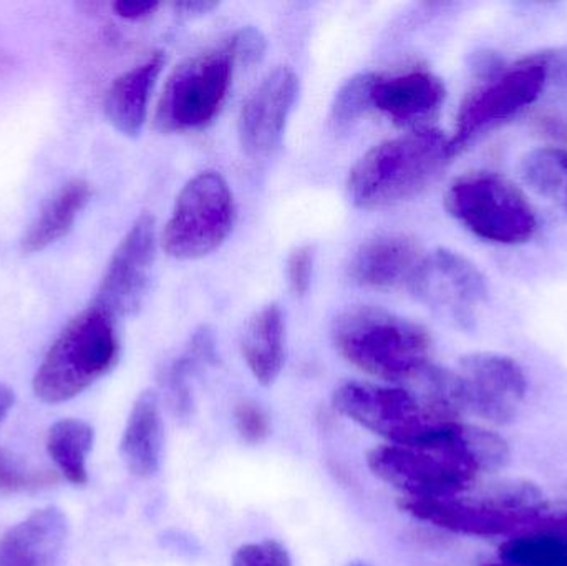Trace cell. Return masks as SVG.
Returning <instances> with one entry per match:
<instances>
[{
  "instance_id": "4316f807",
  "label": "cell",
  "mask_w": 567,
  "mask_h": 566,
  "mask_svg": "<svg viewBox=\"0 0 567 566\" xmlns=\"http://www.w3.org/2000/svg\"><path fill=\"white\" fill-rule=\"evenodd\" d=\"M236 431L239 438L249 445H259L271 434V422L261 405L252 401L236 404L233 411Z\"/></svg>"
},
{
  "instance_id": "ac0fdd59",
  "label": "cell",
  "mask_w": 567,
  "mask_h": 566,
  "mask_svg": "<svg viewBox=\"0 0 567 566\" xmlns=\"http://www.w3.org/2000/svg\"><path fill=\"white\" fill-rule=\"evenodd\" d=\"M163 442L162 405L156 391L148 389L136 398L120 442V454L130 474L152 478L162 465Z\"/></svg>"
},
{
  "instance_id": "d4e9b609",
  "label": "cell",
  "mask_w": 567,
  "mask_h": 566,
  "mask_svg": "<svg viewBox=\"0 0 567 566\" xmlns=\"http://www.w3.org/2000/svg\"><path fill=\"white\" fill-rule=\"evenodd\" d=\"M375 79V73H357L340 86L330 106V125L336 132H347L365 115L372 106Z\"/></svg>"
},
{
  "instance_id": "5b68a950",
  "label": "cell",
  "mask_w": 567,
  "mask_h": 566,
  "mask_svg": "<svg viewBox=\"0 0 567 566\" xmlns=\"http://www.w3.org/2000/svg\"><path fill=\"white\" fill-rule=\"evenodd\" d=\"M120 338L115 316L90 305L73 316L33 375V394L43 404H63L115 369Z\"/></svg>"
},
{
  "instance_id": "8992f818",
  "label": "cell",
  "mask_w": 567,
  "mask_h": 566,
  "mask_svg": "<svg viewBox=\"0 0 567 566\" xmlns=\"http://www.w3.org/2000/svg\"><path fill=\"white\" fill-rule=\"evenodd\" d=\"M445 208L466 231L496 245H525L538 229L526 196L496 173H468L456 178L446 189Z\"/></svg>"
},
{
  "instance_id": "836d02e7",
  "label": "cell",
  "mask_w": 567,
  "mask_h": 566,
  "mask_svg": "<svg viewBox=\"0 0 567 566\" xmlns=\"http://www.w3.org/2000/svg\"><path fill=\"white\" fill-rule=\"evenodd\" d=\"M482 566H515V565L505 564V562H503V564H485Z\"/></svg>"
},
{
  "instance_id": "8fae6325",
  "label": "cell",
  "mask_w": 567,
  "mask_h": 566,
  "mask_svg": "<svg viewBox=\"0 0 567 566\" xmlns=\"http://www.w3.org/2000/svg\"><path fill=\"white\" fill-rule=\"evenodd\" d=\"M456 375L465 411L493 424L515 421L528 394V379L515 359L496 352H473L460 359Z\"/></svg>"
},
{
  "instance_id": "ffe728a7",
  "label": "cell",
  "mask_w": 567,
  "mask_h": 566,
  "mask_svg": "<svg viewBox=\"0 0 567 566\" xmlns=\"http://www.w3.org/2000/svg\"><path fill=\"white\" fill-rule=\"evenodd\" d=\"M241 352L259 384L271 388L278 381L286 362V319L278 302H269L249 319Z\"/></svg>"
},
{
  "instance_id": "4fadbf2b",
  "label": "cell",
  "mask_w": 567,
  "mask_h": 566,
  "mask_svg": "<svg viewBox=\"0 0 567 566\" xmlns=\"http://www.w3.org/2000/svg\"><path fill=\"white\" fill-rule=\"evenodd\" d=\"M399 505L400 511L416 521L468 537H512L525 531L533 517V514L509 511L493 497H402Z\"/></svg>"
},
{
  "instance_id": "6da1fadb",
  "label": "cell",
  "mask_w": 567,
  "mask_h": 566,
  "mask_svg": "<svg viewBox=\"0 0 567 566\" xmlns=\"http://www.w3.org/2000/svg\"><path fill=\"white\" fill-rule=\"evenodd\" d=\"M489 438L485 429L460 422L449 434L422 445L383 444L367 454L370 472L405 498L453 497L486 472Z\"/></svg>"
},
{
  "instance_id": "ba28073f",
  "label": "cell",
  "mask_w": 567,
  "mask_h": 566,
  "mask_svg": "<svg viewBox=\"0 0 567 566\" xmlns=\"http://www.w3.org/2000/svg\"><path fill=\"white\" fill-rule=\"evenodd\" d=\"M235 63L226 47L179 63L159 96L155 128L168 135L193 132L212 123L231 89Z\"/></svg>"
},
{
  "instance_id": "d6a6232c",
  "label": "cell",
  "mask_w": 567,
  "mask_h": 566,
  "mask_svg": "<svg viewBox=\"0 0 567 566\" xmlns=\"http://www.w3.org/2000/svg\"><path fill=\"white\" fill-rule=\"evenodd\" d=\"M13 402H16V398H13L12 389L0 382V425L3 424L7 415L12 411Z\"/></svg>"
},
{
  "instance_id": "30bf717a",
  "label": "cell",
  "mask_w": 567,
  "mask_h": 566,
  "mask_svg": "<svg viewBox=\"0 0 567 566\" xmlns=\"http://www.w3.org/2000/svg\"><path fill=\"white\" fill-rule=\"evenodd\" d=\"M409 289L422 305L460 328H470L489 298L483 272L450 249L423 256Z\"/></svg>"
},
{
  "instance_id": "cb8c5ba5",
  "label": "cell",
  "mask_w": 567,
  "mask_h": 566,
  "mask_svg": "<svg viewBox=\"0 0 567 566\" xmlns=\"http://www.w3.org/2000/svg\"><path fill=\"white\" fill-rule=\"evenodd\" d=\"M499 557L515 566H567V535L529 528L512 535L499 547Z\"/></svg>"
},
{
  "instance_id": "7c38bea8",
  "label": "cell",
  "mask_w": 567,
  "mask_h": 566,
  "mask_svg": "<svg viewBox=\"0 0 567 566\" xmlns=\"http://www.w3.org/2000/svg\"><path fill=\"white\" fill-rule=\"evenodd\" d=\"M156 251L155 218L138 216L110 258L93 305L116 319L142 308L152 279Z\"/></svg>"
},
{
  "instance_id": "83f0119b",
  "label": "cell",
  "mask_w": 567,
  "mask_h": 566,
  "mask_svg": "<svg viewBox=\"0 0 567 566\" xmlns=\"http://www.w3.org/2000/svg\"><path fill=\"white\" fill-rule=\"evenodd\" d=\"M231 566H292V558L278 541L252 542L236 550Z\"/></svg>"
},
{
  "instance_id": "9a60e30c",
  "label": "cell",
  "mask_w": 567,
  "mask_h": 566,
  "mask_svg": "<svg viewBox=\"0 0 567 566\" xmlns=\"http://www.w3.org/2000/svg\"><path fill=\"white\" fill-rule=\"evenodd\" d=\"M425 253L415 239L400 233H386L367 239L350 259L349 276L362 288H409Z\"/></svg>"
},
{
  "instance_id": "484cf974",
  "label": "cell",
  "mask_w": 567,
  "mask_h": 566,
  "mask_svg": "<svg viewBox=\"0 0 567 566\" xmlns=\"http://www.w3.org/2000/svg\"><path fill=\"white\" fill-rule=\"evenodd\" d=\"M56 481L59 477L55 472L25 471L10 455L0 451V491L10 492V494L37 491V488L49 487Z\"/></svg>"
},
{
  "instance_id": "d6986e66",
  "label": "cell",
  "mask_w": 567,
  "mask_h": 566,
  "mask_svg": "<svg viewBox=\"0 0 567 566\" xmlns=\"http://www.w3.org/2000/svg\"><path fill=\"white\" fill-rule=\"evenodd\" d=\"M163 65L165 55L162 52L153 53L110 85L105 96V115L122 135L135 138L142 132L148 115L150 96Z\"/></svg>"
},
{
  "instance_id": "f1b7e54d",
  "label": "cell",
  "mask_w": 567,
  "mask_h": 566,
  "mask_svg": "<svg viewBox=\"0 0 567 566\" xmlns=\"http://www.w3.org/2000/svg\"><path fill=\"white\" fill-rule=\"evenodd\" d=\"M313 265H316V246L300 245L290 251L286 263L287 282L290 291L297 298H302L309 292L312 285Z\"/></svg>"
},
{
  "instance_id": "9c48e42d",
  "label": "cell",
  "mask_w": 567,
  "mask_h": 566,
  "mask_svg": "<svg viewBox=\"0 0 567 566\" xmlns=\"http://www.w3.org/2000/svg\"><path fill=\"white\" fill-rule=\"evenodd\" d=\"M546 80L548 63L543 59L525 60L489 75L460 106L455 135L450 138L453 153L456 155L486 130L533 105L545 90Z\"/></svg>"
},
{
  "instance_id": "52a82bcc",
  "label": "cell",
  "mask_w": 567,
  "mask_h": 566,
  "mask_svg": "<svg viewBox=\"0 0 567 566\" xmlns=\"http://www.w3.org/2000/svg\"><path fill=\"white\" fill-rule=\"evenodd\" d=\"M235 223V199L228 182L216 172L189 179L166 223L162 246L179 261L212 255L228 238Z\"/></svg>"
},
{
  "instance_id": "1f68e13d",
  "label": "cell",
  "mask_w": 567,
  "mask_h": 566,
  "mask_svg": "<svg viewBox=\"0 0 567 566\" xmlns=\"http://www.w3.org/2000/svg\"><path fill=\"white\" fill-rule=\"evenodd\" d=\"M216 7L218 3L208 2V0H183V2L175 3V9L185 16H203V13L212 12Z\"/></svg>"
},
{
  "instance_id": "7402d4cb",
  "label": "cell",
  "mask_w": 567,
  "mask_h": 566,
  "mask_svg": "<svg viewBox=\"0 0 567 566\" xmlns=\"http://www.w3.org/2000/svg\"><path fill=\"white\" fill-rule=\"evenodd\" d=\"M95 432L79 419L55 422L47 434V452L60 475L75 487L89 484L86 459L93 449Z\"/></svg>"
},
{
  "instance_id": "e0dca14e",
  "label": "cell",
  "mask_w": 567,
  "mask_h": 566,
  "mask_svg": "<svg viewBox=\"0 0 567 566\" xmlns=\"http://www.w3.org/2000/svg\"><path fill=\"white\" fill-rule=\"evenodd\" d=\"M66 517L56 507L40 508L0 537V566H50L66 538Z\"/></svg>"
},
{
  "instance_id": "603a6c76",
  "label": "cell",
  "mask_w": 567,
  "mask_h": 566,
  "mask_svg": "<svg viewBox=\"0 0 567 566\" xmlns=\"http://www.w3.org/2000/svg\"><path fill=\"white\" fill-rule=\"evenodd\" d=\"M523 182L567 216V150L539 146L519 163Z\"/></svg>"
},
{
  "instance_id": "7a4b0ae2",
  "label": "cell",
  "mask_w": 567,
  "mask_h": 566,
  "mask_svg": "<svg viewBox=\"0 0 567 566\" xmlns=\"http://www.w3.org/2000/svg\"><path fill=\"white\" fill-rule=\"evenodd\" d=\"M453 156L452 142L436 128L413 130L379 143L350 169V202L360 209L406 202L435 183Z\"/></svg>"
},
{
  "instance_id": "44dd1931",
  "label": "cell",
  "mask_w": 567,
  "mask_h": 566,
  "mask_svg": "<svg viewBox=\"0 0 567 566\" xmlns=\"http://www.w3.org/2000/svg\"><path fill=\"white\" fill-rule=\"evenodd\" d=\"M90 198L92 188L83 179H72L53 193L20 239L23 255H35L65 238Z\"/></svg>"
},
{
  "instance_id": "2e32d148",
  "label": "cell",
  "mask_w": 567,
  "mask_h": 566,
  "mask_svg": "<svg viewBox=\"0 0 567 566\" xmlns=\"http://www.w3.org/2000/svg\"><path fill=\"white\" fill-rule=\"evenodd\" d=\"M445 96L446 89L439 76L426 70H413L393 76L377 75L372 106L396 125H415L432 116Z\"/></svg>"
},
{
  "instance_id": "f546056e",
  "label": "cell",
  "mask_w": 567,
  "mask_h": 566,
  "mask_svg": "<svg viewBox=\"0 0 567 566\" xmlns=\"http://www.w3.org/2000/svg\"><path fill=\"white\" fill-rule=\"evenodd\" d=\"M226 49L231 53L235 62L243 65H255L261 62L265 56L268 42H266L265 33L256 27H243L229 40Z\"/></svg>"
},
{
  "instance_id": "4dcf8cb0",
  "label": "cell",
  "mask_w": 567,
  "mask_h": 566,
  "mask_svg": "<svg viewBox=\"0 0 567 566\" xmlns=\"http://www.w3.org/2000/svg\"><path fill=\"white\" fill-rule=\"evenodd\" d=\"M158 7L159 3L155 0H118L113 3L116 16L128 20L145 19V17L152 16Z\"/></svg>"
},
{
  "instance_id": "277c9868",
  "label": "cell",
  "mask_w": 567,
  "mask_h": 566,
  "mask_svg": "<svg viewBox=\"0 0 567 566\" xmlns=\"http://www.w3.org/2000/svg\"><path fill=\"white\" fill-rule=\"evenodd\" d=\"M332 405L339 414L393 445L436 441L460 424L462 414L433 392L369 382L339 385L333 391Z\"/></svg>"
},
{
  "instance_id": "3957f363",
  "label": "cell",
  "mask_w": 567,
  "mask_h": 566,
  "mask_svg": "<svg viewBox=\"0 0 567 566\" xmlns=\"http://www.w3.org/2000/svg\"><path fill=\"white\" fill-rule=\"evenodd\" d=\"M330 341L350 366L383 381H413L430 364L429 331L377 306H353L336 316Z\"/></svg>"
},
{
  "instance_id": "5bb4252c",
  "label": "cell",
  "mask_w": 567,
  "mask_h": 566,
  "mask_svg": "<svg viewBox=\"0 0 567 566\" xmlns=\"http://www.w3.org/2000/svg\"><path fill=\"white\" fill-rule=\"evenodd\" d=\"M299 89L296 72L289 66H279L268 73L243 103L238 136L249 156L269 155L281 145Z\"/></svg>"
}]
</instances>
